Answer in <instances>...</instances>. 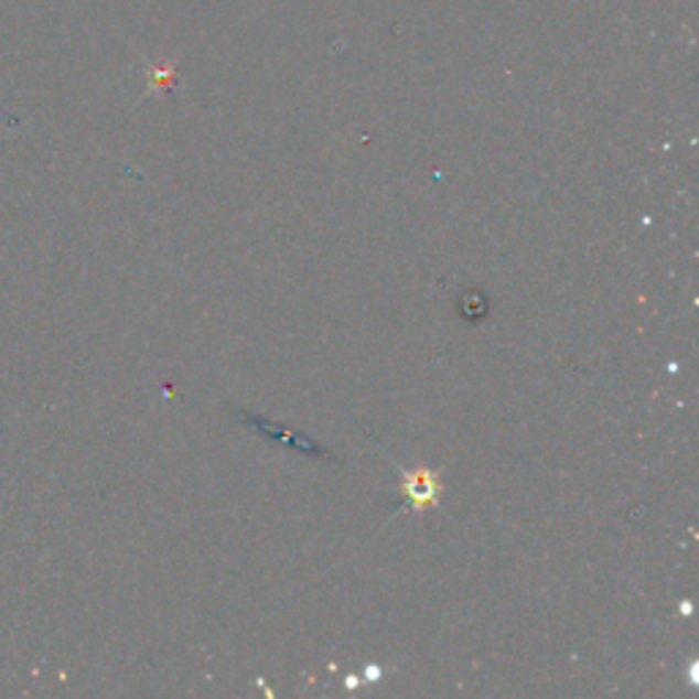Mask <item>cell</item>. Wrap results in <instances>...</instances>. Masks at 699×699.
I'll list each match as a JSON object with an SVG mask.
<instances>
[{
    "mask_svg": "<svg viewBox=\"0 0 699 699\" xmlns=\"http://www.w3.org/2000/svg\"><path fill=\"white\" fill-rule=\"evenodd\" d=\"M402 495L408 497V503L416 512H427V508L438 506L440 501V481L432 470L418 467L408 470L402 475Z\"/></svg>",
    "mask_w": 699,
    "mask_h": 699,
    "instance_id": "1",
    "label": "cell"
}]
</instances>
